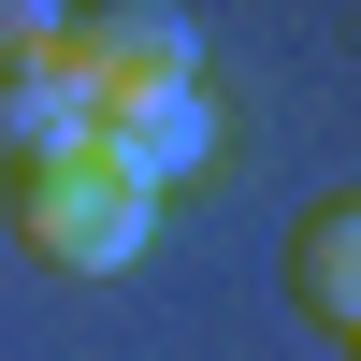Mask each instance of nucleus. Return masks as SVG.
Wrapping results in <instances>:
<instances>
[{"mask_svg":"<svg viewBox=\"0 0 361 361\" xmlns=\"http://www.w3.org/2000/svg\"><path fill=\"white\" fill-rule=\"evenodd\" d=\"M15 246L44 260V275H130V260L159 246V202L116 188L102 159H73V173H29L15 188Z\"/></svg>","mask_w":361,"mask_h":361,"instance_id":"obj_1","label":"nucleus"},{"mask_svg":"<svg viewBox=\"0 0 361 361\" xmlns=\"http://www.w3.org/2000/svg\"><path fill=\"white\" fill-rule=\"evenodd\" d=\"M58 58H73L102 102H159V87H202V29L173 0H102V15H58Z\"/></svg>","mask_w":361,"mask_h":361,"instance_id":"obj_2","label":"nucleus"},{"mask_svg":"<svg viewBox=\"0 0 361 361\" xmlns=\"http://www.w3.org/2000/svg\"><path fill=\"white\" fill-rule=\"evenodd\" d=\"M87 159L116 173V188H188L202 159H217V102L202 87H159V102H102V130H87Z\"/></svg>","mask_w":361,"mask_h":361,"instance_id":"obj_3","label":"nucleus"},{"mask_svg":"<svg viewBox=\"0 0 361 361\" xmlns=\"http://www.w3.org/2000/svg\"><path fill=\"white\" fill-rule=\"evenodd\" d=\"M87 130H102V87L73 73V58H29V73H0V173H73Z\"/></svg>","mask_w":361,"mask_h":361,"instance_id":"obj_4","label":"nucleus"},{"mask_svg":"<svg viewBox=\"0 0 361 361\" xmlns=\"http://www.w3.org/2000/svg\"><path fill=\"white\" fill-rule=\"evenodd\" d=\"M289 304H304L318 333H347V347H361V188L304 202V231H289Z\"/></svg>","mask_w":361,"mask_h":361,"instance_id":"obj_5","label":"nucleus"},{"mask_svg":"<svg viewBox=\"0 0 361 361\" xmlns=\"http://www.w3.org/2000/svg\"><path fill=\"white\" fill-rule=\"evenodd\" d=\"M29 58H58V15L44 0H0V73H29Z\"/></svg>","mask_w":361,"mask_h":361,"instance_id":"obj_6","label":"nucleus"},{"mask_svg":"<svg viewBox=\"0 0 361 361\" xmlns=\"http://www.w3.org/2000/svg\"><path fill=\"white\" fill-rule=\"evenodd\" d=\"M347 361H361V347H347Z\"/></svg>","mask_w":361,"mask_h":361,"instance_id":"obj_7","label":"nucleus"}]
</instances>
